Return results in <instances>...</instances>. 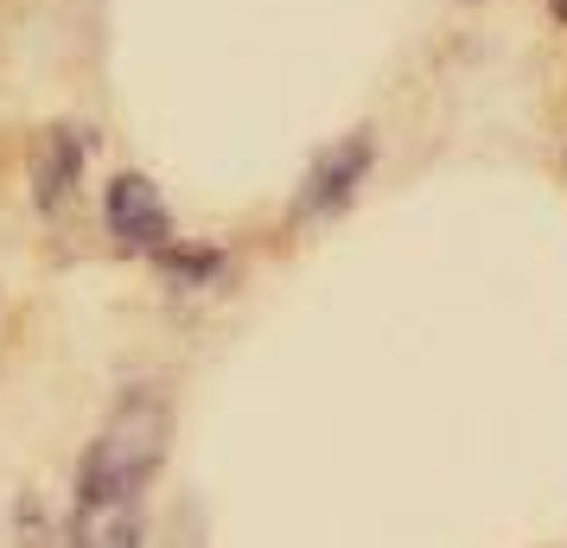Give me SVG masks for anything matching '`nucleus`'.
<instances>
[{
	"label": "nucleus",
	"instance_id": "nucleus-1",
	"mask_svg": "<svg viewBox=\"0 0 567 548\" xmlns=\"http://www.w3.org/2000/svg\"><path fill=\"white\" fill-rule=\"evenodd\" d=\"M166 441H173V409L154 390H128L109 409L103 434L90 441L78 472V517H103V510H141V492L154 485L166 466Z\"/></svg>",
	"mask_w": 567,
	"mask_h": 548
},
{
	"label": "nucleus",
	"instance_id": "nucleus-2",
	"mask_svg": "<svg viewBox=\"0 0 567 548\" xmlns=\"http://www.w3.org/2000/svg\"><path fill=\"white\" fill-rule=\"evenodd\" d=\"M103 217H109V236L128 256H159L173 242V210H166V198H159V185L147 173H115L103 192Z\"/></svg>",
	"mask_w": 567,
	"mask_h": 548
},
{
	"label": "nucleus",
	"instance_id": "nucleus-3",
	"mask_svg": "<svg viewBox=\"0 0 567 548\" xmlns=\"http://www.w3.org/2000/svg\"><path fill=\"white\" fill-rule=\"evenodd\" d=\"M370 159H377V141L370 134H351V141H338V147H326V154L312 159L307 185H300V217H326V210H344L351 205V192L363 185V173H370Z\"/></svg>",
	"mask_w": 567,
	"mask_h": 548
},
{
	"label": "nucleus",
	"instance_id": "nucleus-4",
	"mask_svg": "<svg viewBox=\"0 0 567 548\" xmlns=\"http://www.w3.org/2000/svg\"><path fill=\"white\" fill-rule=\"evenodd\" d=\"M83 154L90 147H83L78 128H45L32 141V198H39V210L71 205V192L83 179Z\"/></svg>",
	"mask_w": 567,
	"mask_h": 548
},
{
	"label": "nucleus",
	"instance_id": "nucleus-5",
	"mask_svg": "<svg viewBox=\"0 0 567 548\" xmlns=\"http://www.w3.org/2000/svg\"><path fill=\"white\" fill-rule=\"evenodd\" d=\"M154 261L173 275V281H185V288H210V281H217V268H224L217 249H179V242H166Z\"/></svg>",
	"mask_w": 567,
	"mask_h": 548
},
{
	"label": "nucleus",
	"instance_id": "nucleus-6",
	"mask_svg": "<svg viewBox=\"0 0 567 548\" xmlns=\"http://www.w3.org/2000/svg\"><path fill=\"white\" fill-rule=\"evenodd\" d=\"M548 7H555V20H567V0H548Z\"/></svg>",
	"mask_w": 567,
	"mask_h": 548
}]
</instances>
